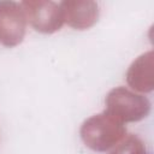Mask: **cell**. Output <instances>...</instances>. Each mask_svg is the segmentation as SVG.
<instances>
[{"label": "cell", "instance_id": "cell-1", "mask_svg": "<svg viewBox=\"0 0 154 154\" xmlns=\"http://www.w3.org/2000/svg\"><path fill=\"white\" fill-rule=\"evenodd\" d=\"M125 132L124 124L106 111L84 120L79 131L84 144L95 152H106L114 147Z\"/></svg>", "mask_w": 154, "mask_h": 154}, {"label": "cell", "instance_id": "cell-2", "mask_svg": "<svg viewBox=\"0 0 154 154\" xmlns=\"http://www.w3.org/2000/svg\"><path fill=\"white\" fill-rule=\"evenodd\" d=\"M105 101V111L122 123L142 120L150 111V102L146 96L135 94L124 87L112 89Z\"/></svg>", "mask_w": 154, "mask_h": 154}, {"label": "cell", "instance_id": "cell-3", "mask_svg": "<svg viewBox=\"0 0 154 154\" xmlns=\"http://www.w3.org/2000/svg\"><path fill=\"white\" fill-rule=\"evenodd\" d=\"M20 6L26 22H29L36 31L52 34L58 31L64 24L60 6L54 1L26 0L22 1Z\"/></svg>", "mask_w": 154, "mask_h": 154}, {"label": "cell", "instance_id": "cell-4", "mask_svg": "<svg viewBox=\"0 0 154 154\" xmlns=\"http://www.w3.org/2000/svg\"><path fill=\"white\" fill-rule=\"evenodd\" d=\"M26 30V18L20 4L0 1V43L5 47L18 46Z\"/></svg>", "mask_w": 154, "mask_h": 154}, {"label": "cell", "instance_id": "cell-5", "mask_svg": "<svg viewBox=\"0 0 154 154\" xmlns=\"http://www.w3.org/2000/svg\"><path fill=\"white\" fill-rule=\"evenodd\" d=\"M64 23L77 30L93 26L99 18V5L91 0H65L59 4Z\"/></svg>", "mask_w": 154, "mask_h": 154}, {"label": "cell", "instance_id": "cell-6", "mask_svg": "<svg viewBox=\"0 0 154 154\" xmlns=\"http://www.w3.org/2000/svg\"><path fill=\"white\" fill-rule=\"evenodd\" d=\"M153 53L141 55L135 60L126 75V79L131 88L138 91H150L153 89Z\"/></svg>", "mask_w": 154, "mask_h": 154}, {"label": "cell", "instance_id": "cell-7", "mask_svg": "<svg viewBox=\"0 0 154 154\" xmlns=\"http://www.w3.org/2000/svg\"><path fill=\"white\" fill-rule=\"evenodd\" d=\"M109 154H147V152L140 137L136 135H128L116 144Z\"/></svg>", "mask_w": 154, "mask_h": 154}]
</instances>
